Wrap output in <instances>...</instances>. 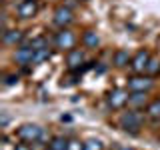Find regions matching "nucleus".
<instances>
[{"instance_id":"nucleus-1","label":"nucleus","mask_w":160,"mask_h":150,"mask_svg":"<svg viewBox=\"0 0 160 150\" xmlns=\"http://www.w3.org/2000/svg\"><path fill=\"white\" fill-rule=\"evenodd\" d=\"M120 128L124 132H130V134H138L140 126H142V114L136 112V110H130V112H124L120 116Z\"/></svg>"},{"instance_id":"nucleus-2","label":"nucleus","mask_w":160,"mask_h":150,"mask_svg":"<svg viewBox=\"0 0 160 150\" xmlns=\"http://www.w3.org/2000/svg\"><path fill=\"white\" fill-rule=\"evenodd\" d=\"M42 136H44V128L38 126V124H22L18 128V138L26 144H34Z\"/></svg>"},{"instance_id":"nucleus-3","label":"nucleus","mask_w":160,"mask_h":150,"mask_svg":"<svg viewBox=\"0 0 160 150\" xmlns=\"http://www.w3.org/2000/svg\"><path fill=\"white\" fill-rule=\"evenodd\" d=\"M54 44H56V48L70 52V50L74 48V44H76V36H74L72 30L62 28V30H60V32L56 34V38H54Z\"/></svg>"},{"instance_id":"nucleus-4","label":"nucleus","mask_w":160,"mask_h":150,"mask_svg":"<svg viewBox=\"0 0 160 150\" xmlns=\"http://www.w3.org/2000/svg\"><path fill=\"white\" fill-rule=\"evenodd\" d=\"M128 90L130 92H148L150 88L154 86V80L152 76H132V78H128Z\"/></svg>"},{"instance_id":"nucleus-5","label":"nucleus","mask_w":160,"mask_h":150,"mask_svg":"<svg viewBox=\"0 0 160 150\" xmlns=\"http://www.w3.org/2000/svg\"><path fill=\"white\" fill-rule=\"evenodd\" d=\"M148 60H150L148 50H138V52L132 56V60H130V68H132L136 74H140V72H144V70H146Z\"/></svg>"},{"instance_id":"nucleus-6","label":"nucleus","mask_w":160,"mask_h":150,"mask_svg":"<svg viewBox=\"0 0 160 150\" xmlns=\"http://www.w3.org/2000/svg\"><path fill=\"white\" fill-rule=\"evenodd\" d=\"M72 20H74V16H72V10L70 8H66V6L56 8V12H54V24L56 26L66 28L68 24H72Z\"/></svg>"},{"instance_id":"nucleus-7","label":"nucleus","mask_w":160,"mask_h":150,"mask_svg":"<svg viewBox=\"0 0 160 150\" xmlns=\"http://www.w3.org/2000/svg\"><path fill=\"white\" fill-rule=\"evenodd\" d=\"M128 102V94L124 92V90H112V92H108V106L110 108H114V110H118V108H122L124 104Z\"/></svg>"},{"instance_id":"nucleus-8","label":"nucleus","mask_w":160,"mask_h":150,"mask_svg":"<svg viewBox=\"0 0 160 150\" xmlns=\"http://www.w3.org/2000/svg\"><path fill=\"white\" fill-rule=\"evenodd\" d=\"M32 58H34V48L30 46V44H24V46L16 48L14 60H16L18 64H22V66H26V64H32Z\"/></svg>"},{"instance_id":"nucleus-9","label":"nucleus","mask_w":160,"mask_h":150,"mask_svg":"<svg viewBox=\"0 0 160 150\" xmlns=\"http://www.w3.org/2000/svg\"><path fill=\"white\" fill-rule=\"evenodd\" d=\"M38 12V4L36 0H22L18 4V16L20 18H32Z\"/></svg>"},{"instance_id":"nucleus-10","label":"nucleus","mask_w":160,"mask_h":150,"mask_svg":"<svg viewBox=\"0 0 160 150\" xmlns=\"http://www.w3.org/2000/svg\"><path fill=\"white\" fill-rule=\"evenodd\" d=\"M82 62H84V52H82L80 48H72V50L66 54V64H68L70 70L80 68V64H82Z\"/></svg>"},{"instance_id":"nucleus-11","label":"nucleus","mask_w":160,"mask_h":150,"mask_svg":"<svg viewBox=\"0 0 160 150\" xmlns=\"http://www.w3.org/2000/svg\"><path fill=\"white\" fill-rule=\"evenodd\" d=\"M2 40L6 44H20L24 40V32H20V30H6L2 34Z\"/></svg>"},{"instance_id":"nucleus-12","label":"nucleus","mask_w":160,"mask_h":150,"mask_svg":"<svg viewBox=\"0 0 160 150\" xmlns=\"http://www.w3.org/2000/svg\"><path fill=\"white\" fill-rule=\"evenodd\" d=\"M130 60H132V56H130L128 50H116V52H114V66H118V68L128 66Z\"/></svg>"},{"instance_id":"nucleus-13","label":"nucleus","mask_w":160,"mask_h":150,"mask_svg":"<svg viewBox=\"0 0 160 150\" xmlns=\"http://www.w3.org/2000/svg\"><path fill=\"white\" fill-rule=\"evenodd\" d=\"M128 104L134 106V108L146 106V92H132V94H128Z\"/></svg>"},{"instance_id":"nucleus-14","label":"nucleus","mask_w":160,"mask_h":150,"mask_svg":"<svg viewBox=\"0 0 160 150\" xmlns=\"http://www.w3.org/2000/svg\"><path fill=\"white\" fill-rule=\"evenodd\" d=\"M82 42H84V46H88V48H96L100 44V38L94 30H86V32L82 34Z\"/></svg>"},{"instance_id":"nucleus-15","label":"nucleus","mask_w":160,"mask_h":150,"mask_svg":"<svg viewBox=\"0 0 160 150\" xmlns=\"http://www.w3.org/2000/svg\"><path fill=\"white\" fill-rule=\"evenodd\" d=\"M146 116L152 120H160V98L146 104Z\"/></svg>"},{"instance_id":"nucleus-16","label":"nucleus","mask_w":160,"mask_h":150,"mask_svg":"<svg viewBox=\"0 0 160 150\" xmlns=\"http://www.w3.org/2000/svg\"><path fill=\"white\" fill-rule=\"evenodd\" d=\"M68 142L70 140H66L64 136H54L52 140H50L48 148L50 150H68Z\"/></svg>"},{"instance_id":"nucleus-17","label":"nucleus","mask_w":160,"mask_h":150,"mask_svg":"<svg viewBox=\"0 0 160 150\" xmlns=\"http://www.w3.org/2000/svg\"><path fill=\"white\" fill-rule=\"evenodd\" d=\"M50 56H52V52H50V48H38V50H34V58H32V64H40V62H44V60H48Z\"/></svg>"},{"instance_id":"nucleus-18","label":"nucleus","mask_w":160,"mask_h":150,"mask_svg":"<svg viewBox=\"0 0 160 150\" xmlns=\"http://www.w3.org/2000/svg\"><path fill=\"white\" fill-rule=\"evenodd\" d=\"M158 72H160V58H152V56H150L148 64H146V74H148V76H156Z\"/></svg>"},{"instance_id":"nucleus-19","label":"nucleus","mask_w":160,"mask_h":150,"mask_svg":"<svg viewBox=\"0 0 160 150\" xmlns=\"http://www.w3.org/2000/svg\"><path fill=\"white\" fill-rule=\"evenodd\" d=\"M102 148H104V144L98 138H90L84 142V150H102Z\"/></svg>"},{"instance_id":"nucleus-20","label":"nucleus","mask_w":160,"mask_h":150,"mask_svg":"<svg viewBox=\"0 0 160 150\" xmlns=\"http://www.w3.org/2000/svg\"><path fill=\"white\" fill-rule=\"evenodd\" d=\"M30 46H32L34 50H38V48H46L48 42H46V38H44V36H38V38H34L32 42H30Z\"/></svg>"},{"instance_id":"nucleus-21","label":"nucleus","mask_w":160,"mask_h":150,"mask_svg":"<svg viewBox=\"0 0 160 150\" xmlns=\"http://www.w3.org/2000/svg\"><path fill=\"white\" fill-rule=\"evenodd\" d=\"M18 80H20L18 74H8V76L4 78V84H6V86H14V84H16Z\"/></svg>"},{"instance_id":"nucleus-22","label":"nucleus","mask_w":160,"mask_h":150,"mask_svg":"<svg viewBox=\"0 0 160 150\" xmlns=\"http://www.w3.org/2000/svg\"><path fill=\"white\" fill-rule=\"evenodd\" d=\"M68 150H84V142H80V140H70Z\"/></svg>"},{"instance_id":"nucleus-23","label":"nucleus","mask_w":160,"mask_h":150,"mask_svg":"<svg viewBox=\"0 0 160 150\" xmlns=\"http://www.w3.org/2000/svg\"><path fill=\"white\" fill-rule=\"evenodd\" d=\"M8 122H10L8 112H6V110H4V112H0V128H6V126H8Z\"/></svg>"},{"instance_id":"nucleus-24","label":"nucleus","mask_w":160,"mask_h":150,"mask_svg":"<svg viewBox=\"0 0 160 150\" xmlns=\"http://www.w3.org/2000/svg\"><path fill=\"white\" fill-rule=\"evenodd\" d=\"M14 150H32V146L26 144V142H22V144H16V148H14Z\"/></svg>"},{"instance_id":"nucleus-25","label":"nucleus","mask_w":160,"mask_h":150,"mask_svg":"<svg viewBox=\"0 0 160 150\" xmlns=\"http://www.w3.org/2000/svg\"><path fill=\"white\" fill-rule=\"evenodd\" d=\"M60 120H62V122H72V116H70V114H62Z\"/></svg>"},{"instance_id":"nucleus-26","label":"nucleus","mask_w":160,"mask_h":150,"mask_svg":"<svg viewBox=\"0 0 160 150\" xmlns=\"http://www.w3.org/2000/svg\"><path fill=\"white\" fill-rule=\"evenodd\" d=\"M104 72H106V66H104V64L96 66V74H104Z\"/></svg>"},{"instance_id":"nucleus-27","label":"nucleus","mask_w":160,"mask_h":150,"mask_svg":"<svg viewBox=\"0 0 160 150\" xmlns=\"http://www.w3.org/2000/svg\"><path fill=\"white\" fill-rule=\"evenodd\" d=\"M72 6H74V0H68V2H66V8L72 10Z\"/></svg>"},{"instance_id":"nucleus-28","label":"nucleus","mask_w":160,"mask_h":150,"mask_svg":"<svg viewBox=\"0 0 160 150\" xmlns=\"http://www.w3.org/2000/svg\"><path fill=\"white\" fill-rule=\"evenodd\" d=\"M118 150H134V148H130V146H120Z\"/></svg>"},{"instance_id":"nucleus-29","label":"nucleus","mask_w":160,"mask_h":150,"mask_svg":"<svg viewBox=\"0 0 160 150\" xmlns=\"http://www.w3.org/2000/svg\"><path fill=\"white\" fill-rule=\"evenodd\" d=\"M48 150H50V148H48Z\"/></svg>"}]
</instances>
